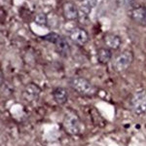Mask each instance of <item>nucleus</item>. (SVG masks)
Wrapping results in <instances>:
<instances>
[{
    "label": "nucleus",
    "mask_w": 146,
    "mask_h": 146,
    "mask_svg": "<svg viewBox=\"0 0 146 146\" xmlns=\"http://www.w3.org/2000/svg\"><path fill=\"white\" fill-rule=\"evenodd\" d=\"M69 86L74 92L84 96H93L96 94V88L84 77H72L69 80Z\"/></svg>",
    "instance_id": "f257e3e1"
},
{
    "label": "nucleus",
    "mask_w": 146,
    "mask_h": 146,
    "mask_svg": "<svg viewBox=\"0 0 146 146\" xmlns=\"http://www.w3.org/2000/svg\"><path fill=\"white\" fill-rule=\"evenodd\" d=\"M133 62V53L131 50H125L114 58L113 67L117 72H123L131 66Z\"/></svg>",
    "instance_id": "f03ea898"
},
{
    "label": "nucleus",
    "mask_w": 146,
    "mask_h": 146,
    "mask_svg": "<svg viewBox=\"0 0 146 146\" xmlns=\"http://www.w3.org/2000/svg\"><path fill=\"white\" fill-rule=\"evenodd\" d=\"M131 108L133 114L140 116L146 112V90H140L131 98Z\"/></svg>",
    "instance_id": "7ed1b4c3"
},
{
    "label": "nucleus",
    "mask_w": 146,
    "mask_h": 146,
    "mask_svg": "<svg viewBox=\"0 0 146 146\" xmlns=\"http://www.w3.org/2000/svg\"><path fill=\"white\" fill-rule=\"evenodd\" d=\"M62 126L65 131L69 133L70 135H78L81 131V122H80V119L77 116V114L74 112H69L65 115L62 122Z\"/></svg>",
    "instance_id": "20e7f679"
},
{
    "label": "nucleus",
    "mask_w": 146,
    "mask_h": 146,
    "mask_svg": "<svg viewBox=\"0 0 146 146\" xmlns=\"http://www.w3.org/2000/svg\"><path fill=\"white\" fill-rule=\"evenodd\" d=\"M70 40L78 46H84L89 41V34L84 28L82 27H74L69 32Z\"/></svg>",
    "instance_id": "39448f33"
},
{
    "label": "nucleus",
    "mask_w": 146,
    "mask_h": 146,
    "mask_svg": "<svg viewBox=\"0 0 146 146\" xmlns=\"http://www.w3.org/2000/svg\"><path fill=\"white\" fill-rule=\"evenodd\" d=\"M129 17L133 22H135L141 27H146V7L135 6L129 10Z\"/></svg>",
    "instance_id": "423d86ee"
},
{
    "label": "nucleus",
    "mask_w": 146,
    "mask_h": 146,
    "mask_svg": "<svg viewBox=\"0 0 146 146\" xmlns=\"http://www.w3.org/2000/svg\"><path fill=\"white\" fill-rule=\"evenodd\" d=\"M40 94H41V89L39 88V86L33 83L27 84L23 91V98L28 102H34L38 100Z\"/></svg>",
    "instance_id": "0eeeda50"
},
{
    "label": "nucleus",
    "mask_w": 146,
    "mask_h": 146,
    "mask_svg": "<svg viewBox=\"0 0 146 146\" xmlns=\"http://www.w3.org/2000/svg\"><path fill=\"white\" fill-rule=\"evenodd\" d=\"M62 16L66 21H76L79 18V11L73 2L67 1L62 7Z\"/></svg>",
    "instance_id": "6e6552de"
},
{
    "label": "nucleus",
    "mask_w": 146,
    "mask_h": 146,
    "mask_svg": "<svg viewBox=\"0 0 146 146\" xmlns=\"http://www.w3.org/2000/svg\"><path fill=\"white\" fill-rule=\"evenodd\" d=\"M54 45L56 47V52H58L62 56L66 58V56H69L71 48H70L69 43H68V41L65 37L58 35V38H56V40L55 41V43H54Z\"/></svg>",
    "instance_id": "1a4fd4ad"
},
{
    "label": "nucleus",
    "mask_w": 146,
    "mask_h": 146,
    "mask_svg": "<svg viewBox=\"0 0 146 146\" xmlns=\"http://www.w3.org/2000/svg\"><path fill=\"white\" fill-rule=\"evenodd\" d=\"M103 43H104L105 47L110 50H118L121 47L122 39L117 34L107 33L103 37Z\"/></svg>",
    "instance_id": "9d476101"
},
{
    "label": "nucleus",
    "mask_w": 146,
    "mask_h": 146,
    "mask_svg": "<svg viewBox=\"0 0 146 146\" xmlns=\"http://www.w3.org/2000/svg\"><path fill=\"white\" fill-rule=\"evenodd\" d=\"M53 98L58 105H64L68 100V92L64 88H55L53 90Z\"/></svg>",
    "instance_id": "9b49d317"
},
{
    "label": "nucleus",
    "mask_w": 146,
    "mask_h": 146,
    "mask_svg": "<svg viewBox=\"0 0 146 146\" xmlns=\"http://www.w3.org/2000/svg\"><path fill=\"white\" fill-rule=\"evenodd\" d=\"M96 58H98V62L101 64H107L112 58L111 50L106 47L100 48L96 51Z\"/></svg>",
    "instance_id": "f8f14e48"
},
{
    "label": "nucleus",
    "mask_w": 146,
    "mask_h": 146,
    "mask_svg": "<svg viewBox=\"0 0 146 146\" xmlns=\"http://www.w3.org/2000/svg\"><path fill=\"white\" fill-rule=\"evenodd\" d=\"M117 5L121 8H125V9H133V7H135L136 5V0H116Z\"/></svg>",
    "instance_id": "ddd939ff"
},
{
    "label": "nucleus",
    "mask_w": 146,
    "mask_h": 146,
    "mask_svg": "<svg viewBox=\"0 0 146 146\" xmlns=\"http://www.w3.org/2000/svg\"><path fill=\"white\" fill-rule=\"evenodd\" d=\"M34 21L39 25H43V27L48 25V18H47V15L45 13H38L35 16Z\"/></svg>",
    "instance_id": "4468645a"
},
{
    "label": "nucleus",
    "mask_w": 146,
    "mask_h": 146,
    "mask_svg": "<svg viewBox=\"0 0 146 146\" xmlns=\"http://www.w3.org/2000/svg\"><path fill=\"white\" fill-rule=\"evenodd\" d=\"M58 34H56V33H54V32H52V33H49L47 36L45 37H43V39L44 40H47L48 42H50V43H55V41L56 40V38H58Z\"/></svg>",
    "instance_id": "2eb2a0df"
},
{
    "label": "nucleus",
    "mask_w": 146,
    "mask_h": 146,
    "mask_svg": "<svg viewBox=\"0 0 146 146\" xmlns=\"http://www.w3.org/2000/svg\"><path fill=\"white\" fill-rule=\"evenodd\" d=\"M79 1H81V2H85V1H87V0H79Z\"/></svg>",
    "instance_id": "dca6fc26"
}]
</instances>
